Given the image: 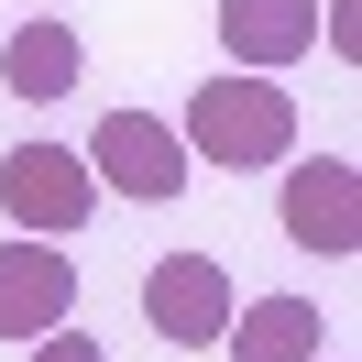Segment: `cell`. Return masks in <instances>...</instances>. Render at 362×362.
<instances>
[{
  "mask_svg": "<svg viewBox=\"0 0 362 362\" xmlns=\"http://www.w3.org/2000/svg\"><path fill=\"white\" fill-rule=\"evenodd\" d=\"M187 165H286L296 154V99L274 88V77H242V66H220L198 99H187Z\"/></svg>",
  "mask_w": 362,
  "mask_h": 362,
  "instance_id": "cell-1",
  "label": "cell"
},
{
  "mask_svg": "<svg viewBox=\"0 0 362 362\" xmlns=\"http://www.w3.org/2000/svg\"><path fill=\"white\" fill-rule=\"evenodd\" d=\"M0 209L23 220V242H66V230H88L99 176L66 143H11V154H0Z\"/></svg>",
  "mask_w": 362,
  "mask_h": 362,
  "instance_id": "cell-2",
  "label": "cell"
},
{
  "mask_svg": "<svg viewBox=\"0 0 362 362\" xmlns=\"http://www.w3.org/2000/svg\"><path fill=\"white\" fill-rule=\"evenodd\" d=\"M88 176H99V198H187V143H176V121H154V110H110L88 132Z\"/></svg>",
  "mask_w": 362,
  "mask_h": 362,
  "instance_id": "cell-3",
  "label": "cell"
},
{
  "mask_svg": "<svg viewBox=\"0 0 362 362\" xmlns=\"http://www.w3.org/2000/svg\"><path fill=\"white\" fill-rule=\"evenodd\" d=\"M230 264L220 252H165V264H143V318H154V340H176V351H209V340L230 329Z\"/></svg>",
  "mask_w": 362,
  "mask_h": 362,
  "instance_id": "cell-4",
  "label": "cell"
},
{
  "mask_svg": "<svg viewBox=\"0 0 362 362\" xmlns=\"http://www.w3.org/2000/svg\"><path fill=\"white\" fill-rule=\"evenodd\" d=\"M274 209H286V242L296 252H362V176L340 154H296Z\"/></svg>",
  "mask_w": 362,
  "mask_h": 362,
  "instance_id": "cell-5",
  "label": "cell"
},
{
  "mask_svg": "<svg viewBox=\"0 0 362 362\" xmlns=\"http://www.w3.org/2000/svg\"><path fill=\"white\" fill-rule=\"evenodd\" d=\"M77 308V264L66 242H0V340H45Z\"/></svg>",
  "mask_w": 362,
  "mask_h": 362,
  "instance_id": "cell-6",
  "label": "cell"
},
{
  "mask_svg": "<svg viewBox=\"0 0 362 362\" xmlns=\"http://www.w3.org/2000/svg\"><path fill=\"white\" fill-rule=\"evenodd\" d=\"M220 45L242 77H274L296 55H318V0H220Z\"/></svg>",
  "mask_w": 362,
  "mask_h": 362,
  "instance_id": "cell-7",
  "label": "cell"
},
{
  "mask_svg": "<svg viewBox=\"0 0 362 362\" xmlns=\"http://www.w3.org/2000/svg\"><path fill=\"white\" fill-rule=\"evenodd\" d=\"M230 362H318L329 351V318L308 308V296H252V308H230Z\"/></svg>",
  "mask_w": 362,
  "mask_h": 362,
  "instance_id": "cell-8",
  "label": "cell"
},
{
  "mask_svg": "<svg viewBox=\"0 0 362 362\" xmlns=\"http://www.w3.org/2000/svg\"><path fill=\"white\" fill-rule=\"evenodd\" d=\"M77 66H88V45H77L55 11H45V23H23L11 45H0V88H11V99H66Z\"/></svg>",
  "mask_w": 362,
  "mask_h": 362,
  "instance_id": "cell-9",
  "label": "cell"
},
{
  "mask_svg": "<svg viewBox=\"0 0 362 362\" xmlns=\"http://www.w3.org/2000/svg\"><path fill=\"white\" fill-rule=\"evenodd\" d=\"M23 351H33V362H110L88 329H45V340H23Z\"/></svg>",
  "mask_w": 362,
  "mask_h": 362,
  "instance_id": "cell-10",
  "label": "cell"
},
{
  "mask_svg": "<svg viewBox=\"0 0 362 362\" xmlns=\"http://www.w3.org/2000/svg\"><path fill=\"white\" fill-rule=\"evenodd\" d=\"M318 33H329L340 55H362V0H329V11H318Z\"/></svg>",
  "mask_w": 362,
  "mask_h": 362,
  "instance_id": "cell-11",
  "label": "cell"
}]
</instances>
